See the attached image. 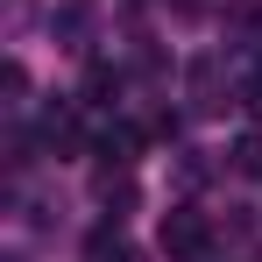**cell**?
I'll use <instances>...</instances> for the list:
<instances>
[{"label":"cell","mask_w":262,"mask_h":262,"mask_svg":"<svg viewBox=\"0 0 262 262\" xmlns=\"http://www.w3.org/2000/svg\"><path fill=\"white\" fill-rule=\"evenodd\" d=\"M163 255L170 262H206L213 255V227H206V213H191V206H177V213H163Z\"/></svg>","instance_id":"6da1fadb"},{"label":"cell","mask_w":262,"mask_h":262,"mask_svg":"<svg viewBox=\"0 0 262 262\" xmlns=\"http://www.w3.org/2000/svg\"><path fill=\"white\" fill-rule=\"evenodd\" d=\"M227 92H220V57H199L191 64V114H220Z\"/></svg>","instance_id":"7a4b0ae2"},{"label":"cell","mask_w":262,"mask_h":262,"mask_svg":"<svg viewBox=\"0 0 262 262\" xmlns=\"http://www.w3.org/2000/svg\"><path fill=\"white\" fill-rule=\"evenodd\" d=\"M234 170H241V177H262V128L234 142Z\"/></svg>","instance_id":"3957f363"},{"label":"cell","mask_w":262,"mask_h":262,"mask_svg":"<svg viewBox=\"0 0 262 262\" xmlns=\"http://www.w3.org/2000/svg\"><path fill=\"white\" fill-rule=\"evenodd\" d=\"M241 106H248V114H255V121H262V71H255V78H248V85H241Z\"/></svg>","instance_id":"277c9868"}]
</instances>
